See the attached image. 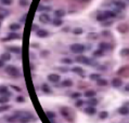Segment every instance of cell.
I'll use <instances>...</instances> for the list:
<instances>
[{"label":"cell","mask_w":129,"mask_h":123,"mask_svg":"<svg viewBox=\"0 0 129 123\" xmlns=\"http://www.w3.org/2000/svg\"><path fill=\"white\" fill-rule=\"evenodd\" d=\"M47 117L49 118V119H53V118H55V113L54 112H51V111H47Z\"/></svg>","instance_id":"obj_24"},{"label":"cell","mask_w":129,"mask_h":123,"mask_svg":"<svg viewBox=\"0 0 129 123\" xmlns=\"http://www.w3.org/2000/svg\"><path fill=\"white\" fill-rule=\"evenodd\" d=\"M73 71H74V72H76V73H79V75H82V68H79V67L73 68Z\"/></svg>","instance_id":"obj_27"},{"label":"cell","mask_w":129,"mask_h":123,"mask_svg":"<svg viewBox=\"0 0 129 123\" xmlns=\"http://www.w3.org/2000/svg\"><path fill=\"white\" fill-rule=\"evenodd\" d=\"M104 14H105L106 18H109V17H114L116 15V14L114 13L113 11H104Z\"/></svg>","instance_id":"obj_17"},{"label":"cell","mask_w":129,"mask_h":123,"mask_svg":"<svg viewBox=\"0 0 129 123\" xmlns=\"http://www.w3.org/2000/svg\"><path fill=\"white\" fill-rule=\"evenodd\" d=\"M118 111H119L121 115H128L129 113V108L128 107H126V106H124V107H121Z\"/></svg>","instance_id":"obj_11"},{"label":"cell","mask_w":129,"mask_h":123,"mask_svg":"<svg viewBox=\"0 0 129 123\" xmlns=\"http://www.w3.org/2000/svg\"><path fill=\"white\" fill-rule=\"evenodd\" d=\"M42 91L45 93H50V89H49V87H48L47 84H43V85H42Z\"/></svg>","instance_id":"obj_30"},{"label":"cell","mask_w":129,"mask_h":123,"mask_svg":"<svg viewBox=\"0 0 129 123\" xmlns=\"http://www.w3.org/2000/svg\"><path fill=\"white\" fill-rule=\"evenodd\" d=\"M31 115H26L25 117H21L20 118V122L21 123H28L29 121H31Z\"/></svg>","instance_id":"obj_10"},{"label":"cell","mask_w":129,"mask_h":123,"mask_svg":"<svg viewBox=\"0 0 129 123\" xmlns=\"http://www.w3.org/2000/svg\"><path fill=\"white\" fill-rule=\"evenodd\" d=\"M76 61L78 62V63H82V64H90V61L86 56H77Z\"/></svg>","instance_id":"obj_5"},{"label":"cell","mask_w":129,"mask_h":123,"mask_svg":"<svg viewBox=\"0 0 129 123\" xmlns=\"http://www.w3.org/2000/svg\"><path fill=\"white\" fill-rule=\"evenodd\" d=\"M90 78L92 79V80H97V81H98L99 79H100V75H99V73H93V75L90 76Z\"/></svg>","instance_id":"obj_25"},{"label":"cell","mask_w":129,"mask_h":123,"mask_svg":"<svg viewBox=\"0 0 129 123\" xmlns=\"http://www.w3.org/2000/svg\"><path fill=\"white\" fill-rule=\"evenodd\" d=\"M93 55H94V56H102V55H103V51H102V50L95 51L94 53H93Z\"/></svg>","instance_id":"obj_32"},{"label":"cell","mask_w":129,"mask_h":123,"mask_svg":"<svg viewBox=\"0 0 129 123\" xmlns=\"http://www.w3.org/2000/svg\"><path fill=\"white\" fill-rule=\"evenodd\" d=\"M31 28H33V30H35V29L39 30V29H38V26H37V25H33V27H31Z\"/></svg>","instance_id":"obj_44"},{"label":"cell","mask_w":129,"mask_h":123,"mask_svg":"<svg viewBox=\"0 0 129 123\" xmlns=\"http://www.w3.org/2000/svg\"><path fill=\"white\" fill-rule=\"evenodd\" d=\"M88 103H89V105H91V106L93 107V106H95V105L98 104V101H97V99H94V98H90Z\"/></svg>","instance_id":"obj_23"},{"label":"cell","mask_w":129,"mask_h":123,"mask_svg":"<svg viewBox=\"0 0 129 123\" xmlns=\"http://www.w3.org/2000/svg\"><path fill=\"white\" fill-rule=\"evenodd\" d=\"M63 24V21L61 18H54L53 20V25L54 26H61Z\"/></svg>","instance_id":"obj_18"},{"label":"cell","mask_w":129,"mask_h":123,"mask_svg":"<svg viewBox=\"0 0 129 123\" xmlns=\"http://www.w3.org/2000/svg\"><path fill=\"white\" fill-rule=\"evenodd\" d=\"M97 83H98V85H100V87H105V85H107V81L105 79H99L98 81H97Z\"/></svg>","instance_id":"obj_15"},{"label":"cell","mask_w":129,"mask_h":123,"mask_svg":"<svg viewBox=\"0 0 129 123\" xmlns=\"http://www.w3.org/2000/svg\"><path fill=\"white\" fill-rule=\"evenodd\" d=\"M24 101H25V99H24L23 96H19V97H16V101H17V103H23Z\"/></svg>","instance_id":"obj_37"},{"label":"cell","mask_w":129,"mask_h":123,"mask_svg":"<svg viewBox=\"0 0 129 123\" xmlns=\"http://www.w3.org/2000/svg\"><path fill=\"white\" fill-rule=\"evenodd\" d=\"M20 28H21L20 24H11V25H10V29H11V30H19Z\"/></svg>","instance_id":"obj_19"},{"label":"cell","mask_w":129,"mask_h":123,"mask_svg":"<svg viewBox=\"0 0 129 123\" xmlns=\"http://www.w3.org/2000/svg\"><path fill=\"white\" fill-rule=\"evenodd\" d=\"M125 90H126L127 92H129V84H128V85H126V87H125Z\"/></svg>","instance_id":"obj_46"},{"label":"cell","mask_w":129,"mask_h":123,"mask_svg":"<svg viewBox=\"0 0 129 123\" xmlns=\"http://www.w3.org/2000/svg\"><path fill=\"white\" fill-rule=\"evenodd\" d=\"M121 84H123V82H121V79H118V78L113 79L112 85H113L114 87H121Z\"/></svg>","instance_id":"obj_7"},{"label":"cell","mask_w":129,"mask_h":123,"mask_svg":"<svg viewBox=\"0 0 129 123\" xmlns=\"http://www.w3.org/2000/svg\"><path fill=\"white\" fill-rule=\"evenodd\" d=\"M62 85H63V87H72V85H73V82L70 81V80H64V81L62 82Z\"/></svg>","instance_id":"obj_21"},{"label":"cell","mask_w":129,"mask_h":123,"mask_svg":"<svg viewBox=\"0 0 129 123\" xmlns=\"http://www.w3.org/2000/svg\"><path fill=\"white\" fill-rule=\"evenodd\" d=\"M97 20L100 21V22H102V21H105V20H106V16H105L104 12H100V13L98 14V16H97Z\"/></svg>","instance_id":"obj_14"},{"label":"cell","mask_w":129,"mask_h":123,"mask_svg":"<svg viewBox=\"0 0 129 123\" xmlns=\"http://www.w3.org/2000/svg\"><path fill=\"white\" fill-rule=\"evenodd\" d=\"M9 107L8 106H3V107H1V111H4V110H7Z\"/></svg>","instance_id":"obj_43"},{"label":"cell","mask_w":129,"mask_h":123,"mask_svg":"<svg viewBox=\"0 0 129 123\" xmlns=\"http://www.w3.org/2000/svg\"><path fill=\"white\" fill-rule=\"evenodd\" d=\"M100 118H101V119H105V118H107V112L106 111H102L101 113H100Z\"/></svg>","instance_id":"obj_35"},{"label":"cell","mask_w":129,"mask_h":123,"mask_svg":"<svg viewBox=\"0 0 129 123\" xmlns=\"http://www.w3.org/2000/svg\"><path fill=\"white\" fill-rule=\"evenodd\" d=\"M9 51H10V52H13V53H16V54H19L21 52V50H20V48H15V47H10V48H9Z\"/></svg>","instance_id":"obj_20"},{"label":"cell","mask_w":129,"mask_h":123,"mask_svg":"<svg viewBox=\"0 0 129 123\" xmlns=\"http://www.w3.org/2000/svg\"><path fill=\"white\" fill-rule=\"evenodd\" d=\"M20 38H21L20 35L14 34V33H11V34L8 36V40H9V39H20Z\"/></svg>","instance_id":"obj_16"},{"label":"cell","mask_w":129,"mask_h":123,"mask_svg":"<svg viewBox=\"0 0 129 123\" xmlns=\"http://www.w3.org/2000/svg\"><path fill=\"white\" fill-rule=\"evenodd\" d=\"M109 48V45L106 44V43H104V42H102V43H100V50H106V49Z\"/></svg>","instance_id":"obj_29"},{"label":"cell","mask_w":129,"mask_h":123,"mask_svg":"<svg viewBox=\"0 0 129 123\" xmlns=\"http://www.w3.org/2000/svg\"><path fill=\"white\" fill-rule=\"evenodd\" d=\"M114 4H115V7L117 9H119V10H123V9L126 8V3L123 2V1H119V0L115 1V2H114Z\"/></svg>","instance_id":"obj_6"},{"label":"cell","mask_w":129,"mask_h":123,"mask_svg":"<svg viewBox=\"0 0 129 123\" xmlns=\"http://www.w3.org/2000/svg\"><path fill=\"white\" fill-rule=\"evenodd\" d=\"M54 15L56 16V18H61V17H63L65 15V12L63 10H56L54 12Z\"/></svg>","instance_id":"obj_12"},{"label":"cell","mask_w":129,"mask_h":123,"mask_svg":"<svg viewBox=\"0 0 129 123\" xmlns=\"http://www.w3.org/2000/svg\"><path fill=\"white\" fill-rule=\"evenodd\" d=\"M37 36L40 38H46L48 36V31L45 29H39V30H37Z\"/></svg>","instance_id":"obj_9"},{"label":"cell","mask_w":129,"mask_h":123,"mask_svg":"<svg viewBox=\"0 0 129 123\" xmlns=\"http://www.w3.org/2000/svg\"><path fill=\"white\" fill-rule=\"evenodd\" d=\"M0 66H1V67L3 66V61H2V59H1V62H0Z\"/></svg>","instance_id":"obj_47"},{"label":"cell","mask_w":129,"mask_h":123,"mask_svg":"<svg viewBox=\"0 0 129 123\" xmlns=\"http://www.w3.org/2000/svg\"><path fill=\"white\" fill-rule=\"evenodd\" d=\"M10 58H11V56H10V54H9V53H4V54H2V56H1V59H2L3 62H4V61H9Z\"/></svg>","instance_id":"obj_22"},{"label":"cell","mask_w":129,"mask_h":123,"mask_svg":"<svg viewBox=\"0 0 129 123\" xmlns=\"http://www.w3.org/2000/svg\"><path fill=\"white\" fill-rule=\"evenodd\" d=\"M121 55H124V56L129 55V49H123L121 52Z\"/></svg>","instance_id":"obj_31"},{"label":"cell","mask_w":129,"mask_h":123,"mask_svg":"<svg viewBox=\"0 0 129 123\" xmlns=\"http://www.w3.org/2000/svg\"><path fill=\"white\" fill-rule=\"evenodd\" d=\"M2 3L6 4V6H10L12 3V0H2Z\"/></svg>","instance_id":"obj_36"},{"label":"cell","mask_w":129,"mask_h":123,"mask_svg":"<svg viewBox=\"0 0 129 123\" xmlns=\"http://www.w3.org/2000/svg\"><path fill=\"white\" fill-rule=\"evenodd\" d=\"M13 87L14 90H16V91H19V92H20V91H21V89H20V87Z\"/></svg>","instance_id":"obj_45"},{"label":"cell","mask_w":129,"mask_h":123,"mask_svg":"<svg viewBox=\"0 0 129 123\" xmlns=\"http://www.w3.org/2000/svg\"><path fill=\"white\" fill-rule=\"evenodd\" d=\"M15 120H16V117H11V118H8V121H9V122H12V123H13Z\"/></svg>","instance_id":"obj_38"},{"label":"cell","mask_w":129,"mask_h":123,"mask_svg":"<svg viewBox=\"0 0 129 123\" xmlns=\"http://www.w3.org/2000/svg\"><path fill=\"white\" fill-rule=\"evenodd\" d=\"M73 33L75 35H80V34H82V28H75L73 30Z\"/></svg>","instance_id":"obj_28"},{"label":"cell","mask_w":129,"mask_h":123,"mask_svg":"<svg viewBox=\"0 0 129 123\" xmlns=\"http://www.w3.org/2000/svg\"><path fill=\"white\" fill-rule=\"evenodd\" d=\"M85 96L88 97V98H93L95 96V92L94 91H91V90H90V91H87V92L85 93Z\"/></svg>","instance_id":"obj_13"},{"label":"cell","mask_w":129,"mask_h":123,"mask_svg":"<svg viewBox=\"0 0 129 123\" xmlns=\"http://www.w3.org/2000/svg\"><path fill=\"white\" fill-rule=\"evenodd\" d=\"M85 50V47L82 44H80V43H74V44L70 45V51L73 52V53H82Z\"/></svg>","instance_id":"obj_1"},{"label":"cell","mask_w":129,"mask_h":123,"mask_svg":"<svg viewBox=\"0 0 129 123\" xmlns=\"http://www.w3.org/2000/svg\"><path fill=\"white\" fill-rule=\"evenodd\" d=\"M38 11H50V7H42L40 6L38 8Z\"/></svg>","instance_id":"obj_26"},{"label":"cell","mask_w":129,"mask_h":123,"mask_svg":"<svg viewBox=\"0 0 129 123\" xmlns=\"http://www.w3.org/2000/svg\"><path fill=\"white\" fill-rule=\"evenodd\" d=\"M6 71H7V73H9V75L12 76V77H19V76H20L19 70L14 67V66H8V67L6 68Z\"/></svg>","instance_id":"obj_2"},{"label":"cell","mask_w":129,"mask_h":123,"mask_svg":"<svg viewBox=\"0 0 129 123\" xmlns=\"http://www.w3.org/2000/svg\"><path fill=\"white\" fill-rule=\"evenodd\" d=\"M0 91H1V94H7V95H8V89H7L6 87H1Z\"/></svg>","instance_id":"obj_34"},{"label":"cell","mask_w":129,"mask_h":123,"mask_svg":"<svg viewBox=\"0 0 129 123\" xmlns=\"http://www.w3.org/2000/svg\"><path fill=\"white\" fill-rule=\"evenodd\" d=\"M79 96H80V94H79V93H74L73 95H72V97L77 98V97H79Z\"/></svg>","instance_id":"obj_41"},{"label":"cell","mask_w":129,"mask_h":123,"mask_svg":"<svg viewBox=\"0 0 129 123\" xmlns=\"http://www.w3.org/2000/svg\"><path fill=\"white\" fill-rule=\"evenodd\" d=\"M85 112H86L87 115H94L95 112H97V110H95L94 107L89 106V107H87V108L85 109Z\"/></svg>","instance_id":"obj_8"},{"label":"cell","mask_w":129,"mask_h":123,"mask_svg":"<svg viewBox=\"0 0 129 123\" xmlns=\"http://www.w3.org/2000/svg\"><path fill=\"white\" fill-rule=\"evenodd\" d=\"M63 62H64V63H66V64H70V63H72V59L65 58V59H63Z\"/></svg>","instance_id":"obj_42"},{"label":"cell","mask_w":129,"mask_h":123,"mask_svg":"<svg viewBox=\"0 0 129 123\" xmlns=\"http://www.w3.org/2000/svg\"><path fill=\"white\" fill-rule=\"evenodd\" d=\"M7 101H8V97H4V96H3V97H1V104L7 103Z\"/></svg>","instance_id":"obj_40"},{"label":"cell","mask_w":129,"mask_h":123,"mask_svg":"<svg viewBox=\"0 0 129 123\" xmlns=\"http://www.w3.org/2000/svg\"><path fill=\"white\" fill-rule=\"evenodd\" d=\"M39 21L42 23V24H46V23H48L50 21V16H49L47 13H42V14H40Z\"/></svg>","instance_id":"obj_3"},{"label":"cell","mask_w":129,"mask_h":123,"mask_svg":"<svg viewBox=\"0 0 129 123\" xmlns=\"http://www.w3.org/2000/svg\"><path fill=\"white\" fill-rule=\"evenodd\" d=\"M48 79H49V81H51V82H59L60 76L56 75V73H51V75L48 76Z\"/></svg>","instance_id":"obj_4"},{"label":"cell","mask_w":129,"mask_h":123,"mask_svg":"<svg viewBox=\"0 0 129 123\" xmlns=\"http://www.w3.org/2000/svg\"><path fill=\"white\" fill-rule=\"evenodd\" d=\"M82 104H84V101H76V106H77V107H80Z\"/></svg>","instance_id":"obj_39"},{"label":"cell","mask_w":129,"mask_h":123,"mask_svg":"<svg viewBox=\"0 0 129 123\" xmlns=\"http://www.w3.org/2000/svg\"><path fill=\"white\" fill-rule=\"evenodd\" d=\"M19 3H20L22 7H25V6H27V4H28V1H27V0H20Z\"/></svg>","instance_id":"obj_33"}]
</instances>
